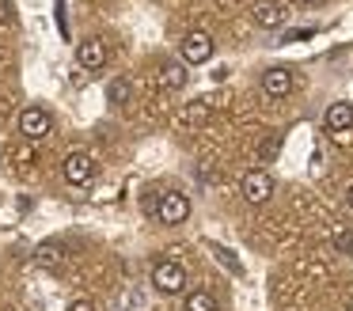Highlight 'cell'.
Segmentation results:
<instances>
[{"label":"cell","instance_id":"4fadbf2b","mask_svg":"<svg viewBox=\"0 0 353 311\" xmlns=\"http://www.w3.org/2000/svg\"><path fill=\"white\" fill-rule=\"evenodd\" d=\"M61 247H57V243H42L39 247V254H34V262L39 265H50V270H54V265H61Z\"/></svg>","mask_w":353,"mask_h":311},{"label":"cell","instance_id":"8fae6325","mask_svg":"<svg viewBox=\"0 0 353 311\" xmlns=\"http://www.w3.org/2000/svg\"><path fill=\"white\" fill-rule=\"evenodd\" d=\"M160 83L168 91H183L186 88V68H183V61H163L160 65Z\"/></svg>","mask_w":353,"mask_h":311},{"label":"cell","instance_id":"9a60e30c","mask_svg":"<svg viewBox=\"0 0 353 311\" xmlns=\"http://www.w3.org/2000/svg\"><path fill=\"white\" fill-rule=\"evenodd\" d=\"M330 239H334V247L342 250V254H353V228L338 224V228H334V235H330Z\"/></svg>","mask_w":353,"mask_h":311},{"label":"cell","instance_id":"9c48e42d","mask_svg":"<svg viewBox=\"0 0 353 311\" xmlns=\"http://www.w3.org/2000/svg\"><path fill=\"white\" fill-rule=\"evenodd\" d=\"M251 15H254V23H259V27H266V30L285 27V19H289V12H285L281 4H274V0H259V4L251 8Z\"/></svg>","mask_w":353,"mask_h":311},{"label":"cell","instance_id":"ffe728a7","mask_svg":"<svg viewBox=\"0 0 353 311\" xmlns=\"http://www.w3.org/2000/svg\"><path fill=\"white\" fill-rule=\"evenodd\" d=\"M0 19H4V23L12 19V0H0Z\"/></svg>","mask_w":353,"mask_h":311},{"label":"cell","instance_id":"7c38bea8","mask_svg":"<svg viewBox=\"0 0 353 311\" xmlns=\"http://www.w3.org/2000/svg\"><path fill=\"white\" fill-rule=\"evenodd\" d=\"M133 99V83L125 80V76H114V80L107 83V103L110 106H125Z\"/></svg>","mask_w":353,"mask_h":311},{"label":"cell","instance_id":"277c9868","mask_svg":"<svg viewBox=\"0 0 353 311\" xmlns=\"http://www.w3.org/2000/svg\"><path fill=\"white\" fill-rule=\"evenodd\" d=\"M61 174L69 186H88V182L95 179V159L88 156V152H69L61 163Z\"/></svg>","mask_w":353,"mask_h":311},{"label":"cell","instance_id":"ba28073f","mask_svg":"<svg viewBox=\"0 0 353 311\" xmlns=\"http://www.w3.org/2000/svg\"><path fill=\"white\" fill-rule=\"evenodd\" d=\"M262 91H266L270 99H285L292 91V72L285 65H274L262 72Z\"/></svg>","mask_w":353,"mask_h":311},{"label":"cell","instance_id":"8992f818","mask_svg":"<svg viewBox=\"0 0 353 311\" xmlns=\"http://www.w3.org/2000/svg\"><path fill=\"white\" fill-rule=\"evenodd\" d=\"M50 129H54V118H50L46 106H27V110L19 114V133H23L27 141H42Z\"/></svg>","mask_w":353,"mask_h":311},{"label":"cell","instance_id":"3957f363","mask_svg":"<svg viewBox=\"0 0 353 311\" xmlns=\"http://www.w3.org/2000/svg\"><path fill=\"white\" fill-rule=\"evenodd\" d=\"M239 194H243L247 205H262L270 201V194H274V179H270V171H262V167H254V171L243 174V182H239Z\"/></svg>","mask_w":353,"mask_h":311},{"label":"cell","instance_id":"52a82bcc","mask_svg":"<svg viewBox=\"0 0 353 311\" xmlns=\"http://www.w3.org/2000/svg\"><path fill=\"white\" fill-rule=\"evenodd\" d=\"M107 42L103 38H80L77 42V65L88 68V72H99L103 65H107Z\"/></svg>","mask_w":353,"mask_h":311},{"label":"cell","instance_id":"44dd1931","mask_svg":"<svg viewBox=\"0 0 353 311\" xmlns=\"http://www.w3.org/2000/svg\"><path fill=\"white\" fill-rule=\"evenodd\" d=\"M345 201H350V209H353V186H350V197H345Z\"/></svg>","mask_w":353,"mask_h":311},{"label":"cell","instance_id":"7402d4cb","mask_svg":"<svg viewBox=\"0 0 353 311\" xmlns=\"http://www.w3.org/2000/svg\"><path fill=\"white\" fill-rule=\"evenodd\" d=\"M122 311H125V308H122Z\"/></svg>","mask_w":353,"mask_h":311},{"label":"cell","instance_id":"ac0fdd59","mask_svg":"<svg viewBox=\"0 0 353 311\" xmlns=\"http://www.w3.org/2000/svg\"><path fill=\"white\" fill-rule=\"evenodd\" d=\"M312 34H315V27H296V30H285L281 42H304V38H312Z\"/></svg>","mask_w":353,"mask_h":311},{"label":"cell","instance_id":"7a4b0ae2","mask_svg":"<svg viewBox=\"0 0 353 311\" xmlns=\"http://www.w3.org/2000/svg\"><path fill=\"white\" fill-rule=\"evenodd\" d=\"M156 217H160V224H168V228L183 224V220L190 217V197L179 194V190H168V194L156 201Z\"/></svg>","mask_w":353,"mask_h":311},{"label":"cell","instance_id":"e0dca14e","mask_svg":"<svg viewBox=\"0 0 353 311\" xmlns=\"http://www.w3.org/2000/svg\"><path fill=\"white\" fill-rule=\"evenodd\" d=\"M213 254H216V262H221V265H228L232 273H243V265L236 262V254H232L228 247H213Z\"/></svg>","mask_w":353,"mask_h":311},{"label":"cell","instance_id":"d6986e66","mask_svg":"<svg viewBox=\"0 0 353 311\" xmlns=\"http://www.w3.org/2000/svg\"><path fill=\"white\" fill-rule=\"evenodd\" d=\"M69 311H95V303H92V300H72Z\"/></svg>","mask_w":353,"mask_h":311},{"label":"cell","instance_id":"5bb4252c","mask_svg":"<svg viewBox=\"0 0 353 311\" xmlns=\"http://www.w3.org/2000/svg\"><path fill=\"white\" fill-rule=\"evenodd\" d=\"M186 311H216V303H213V296H209V292H201V288H198V292L186 296Z\"/></svg>","mask_w":353,"mask_h":311},{"label":"cell","instance_id":"5b68a950","mask_svg":"<svg viewBox=\"0 0 353 311\" xmlns=\"http://www.w3.org/2000/svg\"><path fill=\"white\" fill-rule=\"evenodd\" d=\"M179 50H183L186 65H205V61L213 57V34H205V30H190V34H183Z\"/></svg>","mask_w":353,"mask_h":311},{"label":"cell","instance_id":"6da1fadb","mask_svg":"<svg viewBox=\"0 0 353 311\" xmlns=\"http://www.w3.org/2000/svg\"><path fill=\"white\" fill-rule=\"evenodd\" d=\"M152 285L160 288L163 296H175L186 288V270L183 262H175V258H160V262L152 265Z\"/></svg>","mask_w":353,"mask_h":311},{"label":"cell","instance_id":"2e32d148","mask_svg":"<svg viewBox=\"0 0 353 311\" xmlns=\"http://www.w3.org/2000/svg\"><path fill=\"white\" fill-rule=\"evenodd\" d=\"M277 148H281V137H266V141H262V148H259V159H262V163H270V159H274L277 156Z\"/></svg>","mask_w":353,"mask_h":311},{"label":"cell","instance_id":"30bf717a","mask_svg":"<svg viewBox=\"0 0 353 311\" xmlns=\"http://www.w3.org/2000/svg\"><path fill=\"white\" fill-rule=\"evenodd\" d=\"M323 126H327L330 133H345V129L353 126V103H330L327 114H323Z\"/></svg>","mask_w":353,"mask_h":311}]
</instances>
